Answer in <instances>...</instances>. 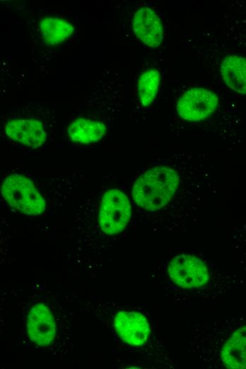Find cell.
Here are the masks:
<instances>
[{"mask_svg": "<svg viewBox=\"0 0 246 369\" xmlns=\"http://www.w3.org/2000/svg\"><path fill=\"white\" fill-rule=\"evenodd\" d=\"M189 346L209 368L246 369V314L196 326Z\"/></svg>", "mask_w": 246, "mask_h": 369, "instance_id": "1", "label": "cell"}, {"mask_svg": "<svg viewBox=\"0 0 246 369\" xmlns=\"http://www.w3.org/2000/svg\"><path fill=\"white\" fill-rule=\"evenodd\" d=\"M167 276L172 291L194 297L218 293L219 288L230 287L231 282L226 275H213L201 258L184 253L170 260Z\"/></svg>", "mask_w": 246, "mask_h": 369, "instance_id": "2", "label": "cell"}, {"mask_svg": "<svg viewBox=\"0 0 246 369\" xmlns=\"http://www.w3.org/2000/svg\"><path fill=\"white\" fill-rule=\"evenodd\" d=\"M180 183L177 172L157 166L143 173L134 182L132 196L135 203L150 211L166 206L175 194Z\"/></svg>", "mask_w": 246, "mask_h": 369, "instance_id": "3", "label": "cell"}, {"mask_svg": "<svg viewBox=\"0 0 246 369\" xmlns=\"http://www.w3.org/2000/svg\"><path fill=\"white\" fill-rule=\"evenodd\" d=\"M1 194L13 209L27 215H40L46 209V202L28 178L13 174L6 177L1 185Z\"/></svg>", "mask_w": 246, "mask_h": 369, "instance_id": "4", "label": "cell"}, {"mask_svg": "<svg viewBox=\"0 0 246 369\" xmlns=\"http://www.w3.org/2000/svg\"><path fill=\"white\" fill-rule=\"evenodd\" d=\"M131 216V204L122 192L113 189L104 194L100 202L99 223L105 233H120L127 226Z\"/></svg>", "mask_w": 246, "mask_h": 369, "instance_id": "5", "label": "cell"}, {"mask_svg": "<svg viewBox=\"0 0 246 369\" xmlns=\"http://www.w3.org/2000/svg\"><path fill=\"white\" fill-rule=\"evenodd\" d=\"M218 98L215 93L204 88L185 91L177 103L179 116L187 121H200L211 116L216 110Z\"/></svg>", "mask_w": 246, "mask_h": 369, "instance_id": "6", "label": "cell"}, {"mask_svg": "<svg viewBox=\"0 0 246 369\" xmlns=\"http://www.w3.org/2000/svg\"><path fill=\"white\" fill-rule=\"evenodd\" d=\"M115 329L120 338L131 346H142L150 335V326L146 318L141 313L121 311L114 319Z\"/></svg>", "mask_w": 246, "mask_h": 369, "instance_id": "7", "label": "cell"}, {"mask_svg": "<svg viewBox=\"0 0 246 369\" xmlns=\"http://www.w3.org/2000/svg\"><path fill=\"white\" fill-rule=\"evenodd\" d=\"M28 335L35 344L45 347L56 337V324L52 312L42 303L32 307L27 318Z\"/></svg>", "mask_w": 246, "mask_h": 369, "instance_id": "8", "label": "cell"}, {"mask_svg": "<svg viewBox=\"0 0 246 369\" xmlns=\"http://www.w3.org/2000/svg\"><path fill=\"white\" fill-rule=\"evenodd\" d=\"M136 36L151 48L158 47L163 39V28L157 13L148 7L136 11L132 21Z\"/></svg>", "mask_w": 246, "mask_h": 369, "instance_id": "9", "label": "cell"}, {"mask_svg": "<svg viewBox=\"0 0 246 369\" xmlns=\"http://www.w3.org/2000/svg\"><path fill=\"white\" fill-rule=\"evenodd\" d=\"M4 130L10 139L32 148L41 146L47 139V133L42 124L34 119L9 121Z\"/></svg>", "mask_w": 246, "mask_h": 369, "instance_id": "10", "label": "cell"}, {"mask_svg": "<svg viewBox=\"0 0 246 369\" xmlns=\"http://www.w3.org/2000/svg\"><path fill=\"white\" fill-rule=\"evenodd\" d=\"M221 73L226 84L234 92L246 95V57L232 55L223 58Z\"/></svg>", "mask_w": 246, "mask_h": 369, "instance_id": "11", "label": "cell"}, {"mask_svg": "<svg viewBox=\"0 0 246 369\" xmlns=\"http://www.w3.org/2000/svg\"><path fill=\"white\" fill-rule=\"evenodd\" d=\"M107 132L105 123L86 118H79L68 128L70 139L81 144H90L102 139Z\"/></svg>", "mask_w": 246, "mask_h": 369, "instance_id": "12", "label": "cell"}, {"mask_svg": "<svg viewBox=\"0 0 246 369\" xmlns=\"http://www.w3.org/2000/svg\"><path fill=\"white\" fill-rule=\"evenodd\" d=\"M45 43L54 46L64 41L71 36L74 31L73 26L68 21L49 17L43 19L40 24Z\"/></svg>", "mask_w": 246, "mask_h": 369, "instance_id": "13", "label": "cell"}, {"mask_svg": "<svg viewBox=\"0 0 246 369\" xmlns=\"http://www.w3.org/2000/svg\"><path fill=\"white\" fill-rule=\"evenodd\" d=\"M160 82V72L156 69L144 72L138 81L137 91L141 104L149 106L155 99Z\"/></svg>", "mask_w": 246, "mask_h": 369, "instance_id": "14", "label": "cell"}]
</instances>
